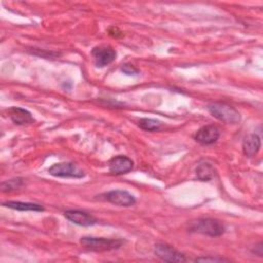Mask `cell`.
I'll return each instance as SVG.
<instances>
[{
    "mask_svg": "<svg viewBox=\"0 0 263 263\" xmlns=\"http://www.w3.org/2000/svg\"><path fill=\"white\" fill-rule=\"evenodd\" d=\"M188 229L192 232H197L209 236H220L225 231V227L221 221L210 218H202L191 221L189 223Z\"/></svg>",
    "mask_w": 263,
    "mask_h": 263,
    "instance_id": "cell-1",
    "label": "cell"
},
{
    "mask_svg": "<svg viewBox=\"0 0 263 263\" xmlns=\"http://www.w3.org/2000/svg\"><path fill=\"white\" fill-rule=\"evenodd\" d=\"M80 243L87 250L95 252H105L118 249L119 247H121L123 241L121 239L115 238L84 236L80 239Z\"/></svg>",
    "mask_w": 263,
    "mask_h": 263,
    "instance_id": "cell-2",
    "label": "cell"
},
{
    "mask_svg": "<svg viewBox=\"0 0 263 263\" xmlns=\"http://www.w3.org/2000/svg\"><path fill=\"white\" fill-rule=\"evenodd\" d=\"M209 112L217 119L225 123H237L240 121L239 112L225 103H213L208 106Z\"/></svg>",
    "mask_w": 263,
    "mask_h": 263,
    "instance_id": "cell-3",
    "label": "cell"
},
{
    "mask_svg": "<svg viewBox=\"0 0 263 263\" xmlns=\"http://www.w3.org/2000/svg\"><path fill=\"white\" fill-rule=\"evenodd\" d=\"M48 173L54 177L62 178H82L84 173L73 162H60L51 165Z\"/></svg>",
    "mask_w": 263,
    "mask_h": 263,
    "instance_id": "cell-4",
    "label": "cell"
},
{
    "mask_svg": "<svg viewBox=\"0 0 263 263\" xmlns=\"http://www.w3.org/2000/svg\"><path fill=\"white\" fill-rule=\"evenodd\" d=\"M155 255L165 262H185V256L166 243H157L154 248Z\"/></svg>",
    "mask_w": 263,
    "mask_h": 263,
    "instance_id": "cell-5",
    "label": "cell"
},
{
    "mask_svg": "<svg viewBox=\"0 0 263 263\" xmlns=\"http://www.w3.org/2000/svg\"><path fill=\"white\" fill-rule=\"evenodd\" d=\"M97 67H105L116 58V51L110 46H98L91 50Z\"/></svg>",
    "mask_w": 263,
    "mask_h": 263,
    "instance_id": "cell-6",
    "label": "cell"
},
{
    "mask_svg": "<svg viewBox=\"0 0 263 263\" xmlns=\"http://www.w3.org/2000/svg\"><path fill=\"white\" fill-rule=\"evenodd\" d=\"M220 137V130L215 125H205L200 127L195 136L194 139L196 142L202 145H211L214 144Z\"/></svg>",
    "mask_w": 263,
    "mask_h": 263,
    "instance_id": "cell-7",
    "label": "cell"
},
{
    "mask_svg": "<svg viewBox=\"0 0 263 263\" xmlns=\"http://www.w3.org/2000/svg\"><path fill=\"white\" fill-rule=\"evenodd\" d=\"M105 198L113 204L119 206H130L135 204V197L125 190H112L105 194Z\"/></svg>",
    "mask_w": 263,
    "mask_h": 263,
    "instance_id": "cell-8",
    "label": "cell"
},
{
    "mask_svg": "<svg viewBox=\"0 0 263 263\" xmlns=\"http://www.w3.org/2000/svg\"><path fill=\"white\" fill-rule=\"evenodd\" d=\"M134 162L130 158L124 155L113 157L109 162V171L113 175H122L132 171Z\"/></svg>",
    "mask_w": 263,
    "mask_h": 263,
    "instance_id": "cell-9",
    "label": "cell"
},
{
    "mask_svg": "<svg viewBox=\"0 0 263 263\" xmlns=\"http://www.w3.org/2000/svg\"><path fill=\"white\" fill-rule=\"evenodd\" d=\"M64 215L69 221L80 226H91L97 223V219L93 216L83 211L68 210L64 213Z\"/></svg>",
    "mask_w": 263,
    "mask_h": 263,
    "instance_id": "cell-10",
    "label": "cell"
},
{
    "mask_svg": "<svg viewBox=\"0 0 263 263\" xmlns=\"http://www.w3.org/2000/svg\"><path fill=\"white\" fill-rule=\"evenodd\" d=\"M261 148V139L256 134H251L247 136L242 142L243 154L248 157L255 156Z\"/></svg>",
    "mask_w": 263,
    "mask_h": 263,
    "instance_id": "cell-11",
    "label": "cell"
},
{
    "mask_svg": "<svg viewBox=\"0 0 263 263\" xmlns=\"http://www.w3.org/2000/svg\"><path fill=\"white\" fill-rule=\"evenodd\" d=\"M8 114L10 119L17 125L29 124L34 121L32 114L26 109H23L20 107H11L8 110Z\"/></svg>",
    "mask_w": 263,
    "mask_h": 263,
    "instance_id": "cell-12",
    "label": "cell"
},
{
    "mask_svg": "<svg viewBox=\"0 0 263 263\" xmlns=\"http://www.w3.org/2000/svg\"><path fill=\"white\" fill-rule=\"evenodd\" d=\"M3 205L13 210L22 211V212H28V211L42 212L44 210L41 204L32 203V202H23V201H7V202H4Z\"/></svg>",
    "mask_w": 263,
    "mask_h": 263,
    "instance_id": "cell-13",
    "label": "cell"
},
{
    "mask_svg": "<svg viewBox=\"0 0 263 263\" xmlns=\"http://www.w3.org/2000/svg\"><path fill=\"white\" fill-rule=\"evenodd\" d=\"M196 176L201 181H210L215 177V168L211 163H200L196 167Z\"/></svg>",
    "mask_w": 263,
    "mask_h": 263,
    "instance_id": "cell-14",
    "label": "cell"
},
{
    "mask_svg": "<svg viewBox=\"0 0 263 263\" xmlns=\"http://www.w3.org/2000/svg\"><path fill=\"white\" fill-rule=\"evenodd\" d=\"M138 125L144 129V130H148V132H154L157 130L161 123L160 121L156 120V119H151V118H142L139 120Z\"/></svg>",
    "mask_w": 263,
    "mask_h": 263,
    "instance_id": "cell-15",
    "label": "cell"
},
{
    "mask_svg": "<svg viewBox=\"0 0 263 263\" xmlns=\"http://www.w3.org/2000/svg\"><path fill=\"white\" fill-rule=\"evenodd\" d=\"M22 185H23L22 179H13V180L2 182L1 189L2 191H11V190L18 189Z\"/></svg>",
    "mask_w": 263,
    "mask_h": 263,
    "instance_id": "cell-16",
    "label": "cell"
},
{
    "mask_svg": "<svg viewBox=\"0 0 263 263\" xmlns=\"http://www.w3.org/2000/svg\"><path fill=\"white\" fill-rule=\"evenodd\" d=\"M196 262H223L227 261L223 258H217V257H199L195 259Z\"/></svg>",
    "mask_w": 263,
    "mask_h": 263,
    "instance_id": "cell-17",
    "label": "cell"
},
{
    "mask_svg": "<svg viewBox=\"0 0 263 263\" xmlns=\"http://www.w3.org/2000/svg\"><path fill=\"white\" fill-rule=\"evenodd\" d=\"M121 70H122L125 74H127V75H136V74H138V70H137L134 66L128 65V64L124 65V66L121 68Z\"/></svg>",
    "mask_w": 263,
    "mask_h": 263,
    "instance_id": "cell-18",
    "label": "cell"
}]
</instances>
